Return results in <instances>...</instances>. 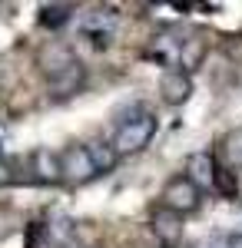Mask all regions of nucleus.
Instances as JSON below:
<instances>
[{
    "instance_id": "nucleus-1",
    "label": "nucleus",
    "mask_w": 242,
    "mask_h": 248,
    "mask_svg": "<svg viewBox=\"0 0 242 248\" xmlns=\"http://www.w3.org/2000/svg\"><path fill=\"white\" fill-rule=\"evenodd\" d=\"M163 202H166L173 212H192L199 205V189L189 175H176L169 179V186L163 189Z\"/></svg>"
},
{
    "instance_id": "nucleus-2",
    "label": "nucleus",
    "mask_w": 242,
    "mask_h": 248,
    "mask_svg": "<svg viewBox=\"0 0 242 248\" xmlns=\"http://www.w3.org/2000/svg\"><path fill=\"white\" fill-rule=\"evenodd\" d=\"M163 93H166L169 103H183L189 96V79L183 77V73H169V77L163 79Z\"/></svg>"
},
{
    "instance_id": "nucleus-3",
    "label": "nucleus",
    "mask_w": 242,
    "mask_h": 248,
    "mask_svg": "<svg viewBox=\"0 0 242 248\" xmlns=\"http://www.w3.org/2000/svg\"><path fill=\"white\" fill-rule=\"evenodd\" d=\"M153 136V119H143V126L139 129H126L123 133V142H130V149H139V146H146V139Z\"/></svg>"
}]
</instances>
